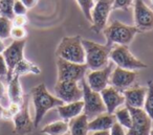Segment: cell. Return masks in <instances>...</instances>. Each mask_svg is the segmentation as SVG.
Here are the masks:
<instances>
[{"mask_svg":"<svg viewBox=\"0 0 153 135\" xmlns=\"http://www.w3.org/2000/svg\"><path fill=\"white\" fill-rule=\"evenodd\" d=\"M33 104L35 107V117H34V126L38 127L41 120L43 119L44 115L49 110L57 108L59 106L63 105V102L58 99L56 95H53L48 92L45 84L37 85L36 87L30 91Z\"/></svg>","mask_w":153,"mask_h":135,"instance_id":"6da1fadb","label":"cell"},{"mask_svg":"<svg viewBox=\"0 0 153 135\" xmlns=\"http://www.w3.org/2000/svg\"><path fill=\"white\" fill-rule=\"evenodd\" d=\"M85 50V64L91 70L104 68L110 63V51L112 47L107 44H100L94 41L82 39Z\"/></svg>","mask_w":153,"mask_h":135,"instance_id":"7a4b0ae2","label":"cell"},{"mask_svg":"<svg viewBox=\"0 0 153 135\" xmlns=\"http://www.w3.org/2000/svg\"><path fill=\"white\" fill-rule=\"evenodd\" d=\"M57 58L78 64H85V50L81 36L64 37L56 49Z\"/></svg>","mask_w":153,"mask_h":135,"instance_id":"3957f363","label":"cell"},{"mask_svg":"<svg viewBox=\"0 0 153 135\" xmlns=\"http://www.w3.org/2000/svg\"><path fill=\"white\" fill-rule=\"evenodd\" d=\"M140 30L135 26L127 25L122 22L113 21L108 26L103 30L105 38L107 40V45L112 47V45H128L133 41L134 37L140 34Z\"/></svg>","mask_w":153,"mask_h":135,"instance_id":"277c9868","label":"cell"},{"mask_svg":"<svg viewBox=\"0 0 153 135\" xmlns=\"http://www.w3.org/2000/svg\"><path fill=\"white\" fill-rule=\"evenodd\" d=\"M109 59L117 67L127 70H140L145 69L148 66L140 61L130 51L127 45H117L110 51Z\"/></svg>","mask_w":153,"mask_h":135,"instance_id":"5b68a950","label":"cell"},{"mask_svg":"<svg viewBox=\"0 0 153 135\" xmlns=\"http://www.w3.org/2000/svg\"><path fill=\"white\" fill-rule=\"evenodd\" d=\"M82 90H83V97L82 101L84 103L83 113L88 117V119H92L96 116L106 112V108L103 103L102 96L100 92L94 91L86 83V80L81 81Z\"/></svg>","mask_w":153,"mask_h":135,"instance_id":"8992f818","label":"cell"},{"mask_svg":"<svg viewBox=\"0 0 153 135\" xmlns=\"http://www.w3.org/2000/svg\"><path fill=\"white\" fill-rule=\"evenodd\" d=\"M113 0H97L91 10V30L100 34L106 27L109 15L112 11Z\"/></svg>","mask_w":153,"mask_h":135,"instance_id":"52a82bcc","label":"cell"},{"mask_svg":"<svg viewBox=\"0 0 153 135\" xmlns=\"http://www.w3.org/2000/svg\"><path fill=\"white\" fill-rule=\"evenodd\" d=\"M58 80L57 81H76L79 82L84 79L88 67L86 64H78L57 59Z\"/></svg>","mask_w":153,"mask_h":135,"instance_id":"ba28073f","label":"cell"},{"mask_svg":"<svg viewBox=\"0 0 153 135\" xmlns=\"http://www.w3.org/2000/svg\"><path fill=\"white\" fill-rule=\"evenodd\" d=\"M56 96L64 104L80 101L83 97L82 86L76 81H57L55 85Z\"/></svg>","mask_w":153,"mask_h":135,"instance_id":"9c48e42d","label":"cell"},{"mask_svg":"<svg viewBox=\"0 0 153 135\" xmlns=\"http://www.w3.org/2000/svg\"><path fill=\"white\" fill-rule=\"evenodd\" d=\"M134 26L142 32L153 30V10H151L143 0H134L133 2Z\"/></svg>","mask_w":153,"mask_h":135,"instance_id":"30bf717a","label":"cell"},{"mask_svg":"<svg viewBox=\"0 0 153 135\" xmlns=\"http://www.w3.org/2000/svg\"><path fill=\"white\" fill-rule=\"evenodd\" d=\"M129 108V107H128ZM132 117V126L126 133L127 135H149L152 119L143 108H129Z\"/></svg>","mask_w":153,"mask_h":135,"instance_id":"8fae6325","label":"cell"},{"mask_svg":"<svg viewBox=\"0 0 153 135\" xmlns=\"http://www.w3.org/2000/svg\"><path fill=\"white\" fill-rule=\"evenodd\" d=\"M26 44V39L24 40H14L10 46L5 47L3 50L2 56L7 62L9 73H7V80H11L13 76V71L15 69L16 65L20 61L24 59V47Z\"/></svg>","mask_w":153,"mask_h":135,"instance_id":"7c38bea8","label":"cell"},{"mask_svg":"<svg viewBox=\"0 0 153 135\" xmlns=\"http://www.w3.org/2000/svg\"><path fill=\"white\" fill-rule=\"evenodd\" d=\"M113 63H110L104 68H101L98 70H91L87 73L86 76V83L87 85L97 92H101L103 89L109 86V81H110L111 72L113 70Z\"/></svg>","mask_w":153,"mask_h":135,"instance_id":"4fadbf2b","label":"cell"},{"mask_svg":"<svg viewBox=\"0 0 153 135\" xmlns=\"http://www.w3.org/2000/svg\"><path fill=\"white\" fill-rule=\"evenodd\" d=\"M136 79H137V72L134 70H127L115 67L111 72L109 84L110 86L114 87L119 91L123 92L124 90L133 86Z\"/></svg>","mask_w":153,"mask_h":135,"instance_id":"5bb4252c","label":"cell"},{"mask_svg":"<svg viewBox=\"0 0 153 135\" xmlns=\"http://www.w3.org/2000/svg\"><path fill=\"white\" fill-rule=\"evenodd\" d=\"M100 94L102 96L107 113L113 114L117 108L125 104V97L123 95V92L119 91L117 88L110 86V85L103 89Z\"/></svg>","mask_w":153,"mask_h":135,"instance_id":"9a60e30c","label":"cell"},{"mask_svg":"<svg viewBox=\"0 0 153 135\" xmlns=\"http://www.w3.org/2000/svg\"><path fill=\"white\" fill-rule=\"evenodd\" d=\"M14 122V131L15 133L20 135H25L32 131L34 127V120H32L28 112V106L26 102H23L21 106V109L19 110L17 114L13 116Z\"/></svg>","mask_w":153,"mask_h":135,"instance_id":"2e32d148","label":"cell"},{"mask_svg":"<svg viewBox=\"0 0 153 135\" xmlns=\"http://www.w3.org/2000/svg\"><path fill=\"white\" fill-rule=\"evenodd\" d=\"M147 86H131L130 88L123 91V95L125 97V105L129 108H143L146 99Z\"/></svg>","mask_w":153,"mask_h":135,"instance_id":"e0dca14e","label":"cell"},{"mask_svg":"<svg viewBox=\"0 0 153 135\" xmlns=\"http://www.w3.org/2000/svg\"><path fill=\"white\" fill-rule=\"evenodd\" d=\"M84 110V103L82 99L76 102H71V103H66L63 105L57 107V111L59 113L60 117L62 119L69 122L70 119L76 117L78 115L83 113Z\"/></svg>","mask_w":153,"mask_h":135,"instance_id":"ac0fdd59","label":"cell"},{"mask_svg":"<svg viewBox=\"0 0 153 135\" xmlns=\"http://www.w3.org/2000/svg\"><path fill=\"white\" fill-rule=\"evenodd\" d=\"M117 122L115 117L113 114L110 113H102L100 115L96 116L88 122V130L89 132H94V131H106L110 130L111 127Z\"/></svg>","mask_w":153,"mask_h":135,"instance_id":"d6986e66","label":"cell"},{"mask_svg":"<svg viewBox=\"0 0 153 135\" xmlns=\"http://www.w3.org/2000/svg\"><path fill=\"white\" fill-rule=\"evenodd\" d=\"M19 76L14 74L12 79L9 81V88H7V95L11 103H16L22 105L24 102L23 91L19 81Z\"/></svg>","mask_w":153,"mask_h":135,"instance_id":"ffe728a7","label":"cell"},{"mask_svg":"<svg viewBox=\"0 0 153 135\" xmlns=\"http://www.w3.org/2000/svg\"><path fill=\"white\" fill-rule=\"evenodd\" d=\"M88 122L89 119L84 113L70 119L68 122L70 135H88L89 134Z\"/></svg>","mask_w":153,"mask_h":135,"instance_id":"44dd1931","label":"cell"},{"mask_svg":"<svg viewBox=\"0 0 153 135\" xmlns=\"http://www.w3.org/2000/svg\"><path fill=\"white\" fill-rule=\"evenodd\" d=\"M67 132H69V125L64 119L51 122L41 130V133L46 135H65Z\"/></svg>","mask_w":153,"mask_h":135,"instance_id":"7402d4cb","label":"cell"},{"mask_svg":"<svg viewBox=\"0 0 153 135\" xmlns=\"http://www.w3.org/2000/svg\"><path fill=\"white\" fill-rule=\"evenodd\" d=\"M41 70L36 64L32 63V62L27 61L26 59H23L20 61L19 63L16 65L15 69L13 71V76H22V74H27V73H34V74H40Z\"/></svg>","mask_w":153,"mask_h":135,"instance_id":"603a6c76","label":"cell"},{"mask_svg":"<svg viewBox=\"0 0 153 135\" xmlns=\"http://www.w3.org/2000/svg\"><path fill=\"white\" fill-rule=\"evenodd\" d=\"M117 120V124H120L122 127L128 129L129 130L132 126V117H131V113H130V110L127 106L125 107H120L113 113Z\"/></svg>","mask_w":153,"mask_h":135,"instance_id":"cb8c5ba5","label":"cell"},{"mask_svg":"<svg viewBox=\"0 0 153 135\" xmlns=\"http://www.w3.org/2000/svg\"><path fill=\"white\" fill-rule=\"evenodd\" d=\"M147 88H148V91H147L146 99H145V104L143 109L148 114L149 117L153 120V82L152 81H149L148 82Z\"/></svg>","mask_w":153,"mask_h":135,"instance_id":"d4e9b609","label":"cell"},{"mask_svg":"<svg viewBox=\"0 0 153 135\" xmlns=\"http://www.w3.org/2000/svg\"><path fill=\"white\" fill-rule=\"evenodd\" d=\"M13 27L12 19L0 15V39H7L11 37V30Z\"/></svg>","mask_w":153,"mask_h":135,"instance_id":"484cf974","label":"cell"},{"mask_svg":"<svg viewBox=\"0 0 153 135\" xmlns=\"http://www.w3.org/2000/svg\"><path fill=\"white\" fill-rule=\"evenodd\" d=\"M80 9L82 10L85 18L88 21H91V10L94 7L96 0H76Z\"/></svg>","mask_w":153,"mask_h":135,"instance_id":"4316f807","label":"cell"},{"mask_svg":"<svg viewBox=\"0 0 153 135\" xmlns=\"http://www.w3.org/2000/svg\"><path fill=\"white\" fill-rule=\"evenodd\" d=\"M14 1L15 0H0V15L13 19L14 17Z\"/></svg>","mask_w":153,"mask_h":135,"instance_id":"83f0119b","label":"cell"},{"mask_svg":"<svg viewBox=\"0 0 153 135\" xmlns=\"http://www.w3.org/2000/svg\"><path fill=\"white\" fill-rule=\"evenodd\" d=\"M134 0H113L112 2V11L122 10V11H128L130 7L133 5Z\"/></svg>","mask_w":153,"mask_h":135,"instance_id":"f1b7e54d","label":"cell"},{"mask_svg":"<svg viewBox=\"0 0 153 135\" xmlns=\"http://www.w3.org/2000/svg\"><path fill=\"white\" fill-rule=\"evenodd\" d=\"M27 36V32L24 27L20 26H13L11 30V37L14 40H24Z\"/></svg>","mask_w":153,"mask_h":135,"instance_id":"f546056e","label":"cell"},{"mask_svg":"<svg viewBox=\"0 0 153 135\" xmlns=\"http://www.w3.org/2000/svg\"><path fill=\"white\" fill-rule=\"evenodd\" d=\"M14 16L15 15H26L27 13V9L20 0H15L14 1V7H13Z\"/></svg>","mask_w":153,"mask_h":135,"instance_id":"4dcf8cb0","label":"cell"},{"mask_svg":"<svg viewBox=\"0 0 153 135\" xmlns=\"http://www.w3.org/2000/svg\"><path fill=\"white\" fill-rule=\"evenodd\" d=\"M12 23H13V26L24 27L25 24L27 23V18L25 15H15L12 19Z\"/></svg>","mask_w":153,"mask_h":135,"instance_id":"1f68e13d","label":"cell"},{"mask_svg":"<svg viewBox=\"0 0 153 135\" xmlns=\"http://www.w3.org/2000/svg\"><path fill=\"white\" fill-rule=\"evenodd\" d=\"M109 132H110V135H127L125 132V128L122 127L120 124H117V122H115V124L111 127Z\"/></svg>","mask_w":153,"mask_h":135,"instance_id":"d6a6232c","label":"cell"},{"mask_svg":"<svg viewBox=\"0 0 153 135\" xmlns=\"http://www.w3.org/2000/svg\"><path fill=\"white\" fill-rule=\"evenodd\" d=\"M9 73V68H7V62L2 53H0V76H7Z\"/></svg>","mask_w":153,"mask_h":135,"instance_id":"836d02e7","label":"cell"},{"mask_svg":"<svg viewBox=\"0 0 153 135\" xmlns=\"http://www.w3.org/2000/svg\"><path fill=\"white\" fill-rule=\"evenodd\" d=\"M20 1L25 5L27 10L35 7L37 5V3H38V0H20Z\"/></svg>","mask_w":153,"mask_h":135,"instance_id":"e575fe53","label":"cell"},{"mask_svg":"<svg viewBox=\"0 0 153 135\" xmlns=\"http://www.w3.org/2000/svg\"><path fill=\"white\" fill-rule=\"evenodd\" d=\"M88 135H110V132L109 130L106 131H94V132H91L90 134Z\"/></svg>","mask_w":153,"mask_h":135,"instance_id":"d590c367","label":"cell"},{"mask_svg":"<svg viewBox=\"0 0 153 135\" xmlns=\"http://www.w3.org/2000/svg\"><path fill=\"white\" fill-rule=\"evenodd\" d=\"M5 92H7V90H5L4 85H3V84H2V82L0 81V99H3V97H4Z\"/></svg>","mask_w":153,"mask_h":135,"instance_id":"8d00e7d4","label":"cell"},{"mask_svg":"<svg viewBox=\"0 0 153 135\" xmlns=\"http://www.w3.org/2000/svg\"><path fill=\"white\" fill-rule=\"evenodd\" d=\"M4 49H5V46H4V44H3L2 40L0 39V53H2Z\"/></svg>","mask_w":153,"mask_h":135,"instance_id":"74e56055","label":"cell"},{"mask_svg":"<svg viewBox=\"0 0 153 135\" xmlns=\"http://www.w3.org/2000/svg\"><path fill=\"white\" fill-rule=\"evenodd\" d=\"M3 109H4V108H3L2 106H1V104H0V117H1V116H2V112H3Z\"/></svg>","mask_w":153,"mask_h":135,"instance_id":"f35d334b","label":"cell"},{"mask_svg":"<svg viewBox=\"0 0 153 135\" xmlns=\"http://www.w3.org/2000/svg\"><path fill=\"white\" fill-rule=\"evenodd\" d=\"M149 135H153V125H152V127H151V130H150V134Z\"/></svg>","mask_w":153,"mask_h":135,"instance_id":"ab89813d","label":"cell"},{"mask_svg":"<svg viewBox=\"0 0 153 135\" xmlns=\"http://www.w3.org/2000/svg\"><path fill=\"white\" fill-rule=\"evenodd\" d=\"M151 3H152V5H153V0H151Z\"/></svg>","mask_w":153,"mask_h":135,"instance_id":"60d3db41","label":"cell"}]
</instances>
